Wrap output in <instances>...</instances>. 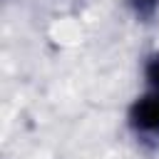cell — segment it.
Here are the masks:
<instances>
[{
	"label": "cell",
	"mask_w": 159,
	"mask_h": 159,
	"mask_svg": "<svg viewBox=\"0 0 159 159\" xmlns=\"http://www.w3.org/2000/svg\"><path fill=\"white\" fill-rule=\"evenodd\" d=\"M124 127L142 149H159V92L144 89L132 97L124 112Z\"/></svg>",
	"instance_id": "cell-1"
},
{
	"label": "cell",
	"mask_w": 159,
	"mask_h": 159,
	"mask_svg": "<svg viewBox=\"0 0 159 159\" xmlns=\"http://www.w3.org/2000/svg\"><path fill=\"white\" fill-rule=\"evenodd\" d=\"M129 17L139 25H147L159 17V0H122Z\"/></svg>",
	"instance_id": "cell-2"
},
{
	"label": "cell",
	"mask_w": 159,
	"mask_h": 159,
	"mask_svg": "<svg viewBox=\"0 0 159 159\" xmlns=\"http://www.w3.org/2000/svg\"><path fill=\"white\" fill-rule=\"evenodd\" d=\"M142 87L159 92V47L147 52L142 60Z\"/></svg>",
	"instance_id": "cell-3"
}]
</instances>
